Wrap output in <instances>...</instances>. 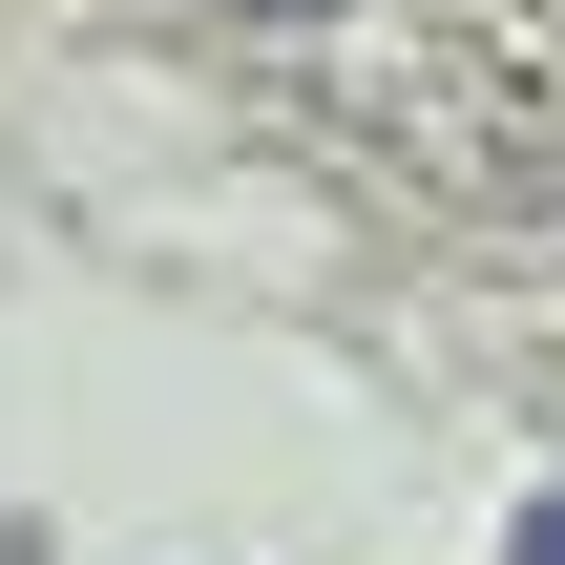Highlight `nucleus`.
Segmentation results:
<instances>
[{
  "label": "nucleus",
  "mask_w": 565,
  "mask_h": 565,
  "mask_svg": "<svg viewBox=\"0 0 565 565\" xmlns=\"http://www.w3.org/2000/svg\"><path fill=\"white\" fill-rule=\"evenodd\" d=\"M524 565H565V524H524Z\"/></svg>",
  "instance_id": "nucleus-1"
}]
</instances>
